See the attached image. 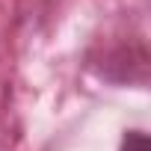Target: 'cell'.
I'll return each instance as SVG.
<instances>
[{
    "label": "cell",
    "mask_w": 151,
    "mask_h": 151,
    "mask_svg": "<svg viewBox=\"0 0 151 151\" xmlns=\"http://www.w3.org/2000/svg\"><path fill=\"white\" fill-rule=\"evenodd\" d=\"M122 151H148V139H145V133H142V130H130V133L124 136Z\"/></svg>",
    "instance_id": "6da1fadb"
}]
</instances>
